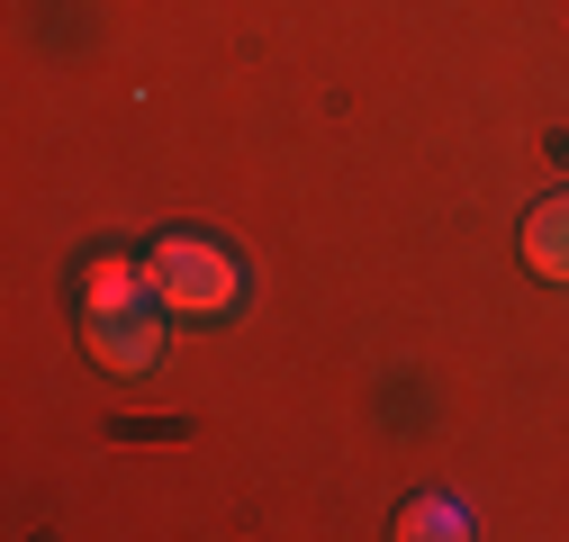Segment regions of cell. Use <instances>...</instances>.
I'll use <instances>...</instances> for the list:
<instances>
[{"label": "cell", "instance_id": "5b68a950", "mask_svg": "<svg viewBox=\"0 0 569 542\" xmlns=\"http://www.w3.org/2000/svg\"><path fill=\"white\" fill-rule=\"evenodd\" d=\"M407 533H435V542H443V533H461V515H452L443 498H425V506H407Z\"/></svg>", "mask_w": 569, "mask_h": 542}, {"label": "cell", "instance_id": "3957f363", "mask_svg": "<svg viewBox=\"0 0 569 542\" xmlns=\"http://www.w3.org/2000/svg\"><path fill=\"white\" fill-rule=\"evenodd\" d=\"M525 262L542 271V281H569V190L525 218Z\"/></svg>", "mask_w": 569, "mask_h": 542}, {"label": "cell", "instance_id": "7a4b0ae2", "mask_svg": "<svg viewBox=\"0 0 569 542\" xmlns=\"http://www.w3.org/2000/svg\"><path fill=\"white\" fill-rule=\"evenodd\" d=\"M82 344L100 371H146L163 353V308H82Z\"/></svg>", "mask_w": 569, "mask_h": 542}, {"label": "cell", "instance_id": "6da1fadb", "mask_svg": "<svg viewBox=\"0 0 569 542\" xmlns=\"http://www.w3.org/2000/svg\"><path fill=\"white\" fill-rule=\"evenodd\" d=\"M146 281H154L163 317H227L236 290H244V271H236L227 244H208V235H163L146 253Z\"/></svg>", "mask_w": 569, "mask_h": 542}, {"label": "cell", "instance_id": "277c9868", "mask_svg": "<svg viewBox=\"0 0 569 542\" xmlns=\"http://www.w3.org/2000/svg\"><path fill=\"white\" fill-rule=\"evenodd\" d=\"M154 281H146V262H127V253H100L82 271V308H146Z\"/></svg>", "mask_w": 569, "mask_h": 542}]
</instances>
